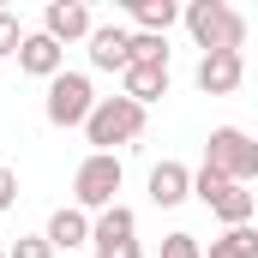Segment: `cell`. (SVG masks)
I'll list each match as a JSON object with an SVG mask.
<instances>
[{"instance_id": "obj_18", "label": "cell", "mask_w": 258, "mask_h": 258, "mask_svg": "<svg viewBox=\"0 0 258 258\" xmlns=\"http://www.w3.org/2000/svg\"><path fill=\"white\" fill-rule=\"evenodd\" d=\"M90 258H144V246L138 240H96L90 234Z\"/></svg>"}, {"instance_id": "obj_8", "label": "cell", "mask_w": 258, "mask_h": 258, "mask_svg": "<svg viewBox=\"0 0 258 258\" xmlns=\"http://www.w3.org/2000/svg\"><path fill=\"white\" fill-rule=\"evenodd\" d=\"M18 66L30 72V78H54V72H66V48L60 42H48L42 30H24V42H18Z\"/></svg>"}, {"instance_id": "obj_3", "label": "cell", "mask_w": 258, "mask_h": 258, "mask_svg": "<svg viewBox=\"0 0 258 258\" xmlns=\"http://www.w3.org/2000/svg\"><path fill=\"white\" fill-rule=\"evenodd\" d=\"M204 168H216L228 186H252L258 180V144L240 126H216L204 138Z\"/></svg>"}, {"instance_id": "obj_15", "label": "cell", "mask_w": 258, "mask_h": 258, "mask_svg": "<svg viewBox=\"0 0 258 258\" xmlns=\"http://www.w3.org/2000/svg\"><path fill=\"white\" fill-rule=\"evenodd\" d=\"M90 234H96V240H138V210H126V204H108V210H96Z\"/></svg>"}, {"instance_id": "obj_12", "label": "cell", "mask_w": 258, "mask_h": 258, "mask_svg": "<svg viewBox=\"0 0 258 258\" xmlns=\"http://www.w3.org/2000/svg\"><path fill=\"white\" fill-rule=\"evenodd\" d=\"M120 96L138 102V108L162 102V96H168V66H138V60H132L126 72H120Z\"/></svg>"}, {"instance_id": "obj_19", "label": "cell", "mask_w": 258, "mask_h": 258, "mask_svg": "<svg viewBox=\"0 0 258 258\" xmlns=\"http://www.w3.org/2000/svg\"><path fill=\"white\" fill-rule=\"evenodd\" d=\"M162 258H204V246H198V240L186 234V228H174V234L162 240Z\"/></svg>"}, {"instance_id": "obj_22", "label": "cell", "mask_w": 258, "mask_h": 258, "mask_svg": "<svg viewBox=\"0 0 258 258\" xmlns=\"http://www.w3.org/2000/svg\"><path fill=\"white\" fill-rule=\"evenodd\" d=\"M12 204H18V174L0 168V210H12Z\"/></svg>"}, {"instance_id": "obj_5", "label": "cell", "mask_w": 258, "mask_h": 258, "mask_svg": "<svg viewBox=\"0 0 258 258\" xmlns=\"http://www.w3.org/2000/svg\"><path fill=\"white\" fill-rule=\"evenodd\" d=\"M96 108V90H90V78L84 72H54L48 78V96H42V114H48V126H84V114Z\"/></svg>"}, {"instance_id": "obj_17", "label": "cell", "mask_w": 258, "mask_h": 258, "mask_svg": "<svg viewBox=\"0 0 258 258\" xmlns=\"http://www.w3.org/2000/svg\"><path fill=\"white\" fill-rule=\"evenodd\" d=\"M132 60H138V66H168V36H144V30H132Z\"/></svg>"}, {"instance_id": "obj_1", "label": "cell", "mask_w": 258, "mask_h": 258, "mask_svg": "<svg viewBox=\"0 0 258 258\" xmlns=\"http://www.w3.org/2000/svg\"><path fill=\"white\" fill-rule=\"evenodd\" d=\"M180 18L204 54H240L246 48V18L228 0H192V6H180Z\"/></svg>"}, {"instance_id": "obj_2", "label": "cell", "mask_w": 258, "mask_h": 258, "mask_svg": "<svg viewBox=\"0 0 258 258\" xmlns=\"http://www.w3.org/2000/svg\"><path fill=\"white\" fill-rule=\"evenodd\" d=\"M138 132H144V108L126 102V96H96V108L84 114V138L102 156H114V144H132Z\"/></svg>"}, {"instance_id": "obj_11", "label": "cell", "mask_w": 258, "mask_h": 258, "mask_svg": "<svg viewBox=\"0 0 258 258\" xmlns=\"http://www.w3.org/2000/svg\"><path fill=\"white\" fill-rule=\"evenodd\" d=\"M42 240H48V252H78V246H90V216L72 210V204H60V210L48 216Z\"/></svg>"}, {"instance_id": "obj_13", "label": "cell", "mask_w": 258, "mask_h": 258, "mask_svg": "<svg viewBox=\"0 0 258 258\" xmlns=\"http://www.w3.org/2000/svg\"><path fill=\"white\" fill-rule=\"evenodd\" d=\"M204 210H210V216H222L228 228H246V222H252V210H258V192H252V186H222Z\"/></svg>"}, {"instance_id": "obj_16", "label": "cell", "mask_w": 258, "mask_h": 258, "mask_svg": "<svg viewBox=\"0 0 258 258\" xmlns=\"http://www.w3.org/2000/svg\"><path fill=\"white\" fill-rule=\"evenodd\" d=\"M204 258H258V228L246 222V228H228V234H216Z\"/></svg>"}, {"instance_id": "obj_23", "label": "cell", "mask_w": 258, "mask_h": 258, "mask_svg": "<svg viewBox=\"0 0 258 258\" xmlns=\"http://www.w3.org/2000/svg\"><path fill=\"white\" fill-rule=\"evenodd\" d=\"M0 258H6V252H0Z\"/></svg>"}, {"instance_id": "obj_9", "label": "cell", "mask_w": 258, "mask_h": 258, "mask_svg": "<svg viewBox=\"0 0 258 258\" xmlns=\"http://www.w3.org/2000/svg\"><path fill=\"white\" fill-rule=\"evenodd\" d=\"M192 198V168L186 162H156L150 168V204L156 210H174V204H186Z\"/></svg>"}, {"instance_id": "obj_4", "label": "cell", "mask_w": 258, "mask_h": 258, "mask_svg": "<svg viewBox=\"0 0 258 258\" xmlns=\"http://www.w3.org/2000/svg\"><path fill=\"white\" fill-rule=\"evenodd\" d=\"M120 180H126V168H120V156H102V150H90L84 162H78V174H72V210H108V204H120Z\"/></svg>"}, {"instance_id": "obj_20", "label": "cell", "mask_w": 258, "mask_h": 258, "mask_svg": "<svg viewBox=\"0 0 258 258\" xmlns=\"http://www.w3.org/2000/svg\"><path fill=\"white\" fill-rule=\"evenodd\" d=\"M18 42H24V24H18V12H0V60H6V54H18Z\"/></svg>"}, {"instance_id": "obj_14", "label": "cell", "mask_w": 258, "mask_h": 258, "mask_svg": "<svg viewBox=\"0 0 258 258\" xmlns=\"http://www.w3.org/2000/svg\"><path fill=\"white\" fill-rule=\"evenodd\" d=\"M126 12H132V24H138L144 36H168V24L180 18V6H174V0H132Z\"/></svg>"}, {"instance_id": "obj_10", "label": "cell", "mask_w": 258, "mask_h": 258, "mask_svg": "<svg viewBox=\"0 0 258 258\" xmlns=\"http://www.w3.org/2000/svg\"><path fill=\"white\" fill-rule=\"evenodd\" d=\"M240 78H246V60L240 54H204L198 60V90L204 96H234Z\"/></svg>"}, {"instance_id": "obj_7", "label": "cell", "mask_w": 258, "mask_h": 258, "mask_svg": "<svg viewBox=\"0 0 258 258\" xmlns=\"http://www.w3.org/2000/svg\"><path fill=\"white\" fill-rule=\"evenodd\" d=\"M84 42H90V66L96 72H126L132 66V30H120V24H96Z\"/></svg>"}, {"instance_id": "obj_6", "label": "cell", "mask_w": 258, "mask_h": 258, "mask_svg": "<svg viewBox=\"0 0 258 258\" xmlns=\"http://www.w3.org/2000/svg\"><path fill=\"white\" fill-rule=\"evenodd\" d=\"M96 30V18H90V6L84 0H48V12H42V36L48 42H78V36H90Z\"/></svg>"}, {"instance_id": "obj_21", "label": "cell", "mask_w": 258, "mask_h": 258, "mask_svg": "<svg viewBox=\"0 0 258 258\" xmlns=\"http://www.w3.org/2000/svg\"><path fill=\"white\" fill-rule=\"evenodd\" d=\"M6 258H54V252H48V240H42V234H18V240L6 246Z\"/></svg>"}]
</instances>
